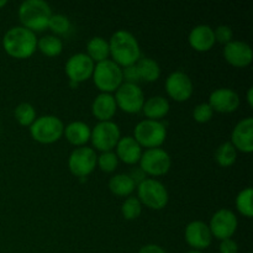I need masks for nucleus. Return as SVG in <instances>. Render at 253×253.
<instances>
[{
    "label": "nucleus",
    "instance_id": "obj_1",
    "mask_svg": "<svg viewBox=\"0 0 253 253\" xmlns=\"http://www.w3.org/2000/svg\"><path fill=\"white\" fill-rule=\"evenodd\" d=\"M109 49L119 66H132L141 58V49L136 37L127 30H119L111 36Z\"/></svg>",
    "mask_w": 253,
    "mask_h": 253
},
{
    "label": "nucleus",
    "instance_id": "obj_2",
    "mask_svg": "<svg viewBox=\"0 0 253 253\" xmlns=\"http://www.w3.org/2000/svg\"><path fill=\"white\" fill-rule=\"evenodd\" d=\"M5 52L15 58H27L32 56L37 47V39L34 31L24 26H15L7 30L2 39Z\"/></svg>",
    "mask_w": 253,
    "mask_h": 253
},
{
    "label": "nucleus",
    "instance_id": "obj_3",
    "mask_svg": "<svg viewBox=\"0 0 253 253\" xmlns=\"http://www.w3.org/2000/svg\"><path fill=\"white\" fill-rule=\"evenodd\" d=\"M51 16V6L43 0H26L19 7L20 21L24 27L34 32L48 27Z\"/></svg>",
    "mask_w": 253,
    "mask_h": 253
},
{
    "label": "nucleus",
    "instance_id": "obj_4",
    "mask_svg": "<svg viewBox=\"0 0 253 253\" xmlns=\"http://www.w3.org/2000/svg\"><path fill=\"white\" fill-rule=\"evenodd\" d=\"M93 79L101 93L110 94L123 84V69L111 59H105L94 66Z\"/></svg>",
    "mask_w": 253,
    "mask_h": 253
},
{
    "label": "nucleus",
    "instance_id": "obj_5",
    "mask_svg": "<svg viewBox=\"0 0 253 253\" xmlns=\"http://www.w3.org/2000/svg\"><path fill=\"white\" fill-rule=\"evenodd\" d=\"M30 132L34 140L41 143H53L62 137L64 125L57 116L46 115L37 118L30 126Z\"/></svg>",
    "mask_w": 253,
    "mask_h": 253
},
{
    "label": "nucleus",
    "instance_id": "obj_6",
    "mask_svg": "<svg viewBox=\"0 0 253 253\" xmlns=\"http://www.w3.org/2000/svg\"><path fill=\"white\" fill-rule=\"evenodd\" d=\"M167 137L166 126L158 120H142L136 125L133 130V138L141 147L157 148L162 145Z\"/></svg>",
    "mask_w": 253,
    "mask_h": 253
},
{
    "label": "nucleus",
    "instance_id": "obj_7",
    "mask_svg": "<svg viewBox=\"0 0 253 253\" xmlns=\"http://www.w3.org/2000/svg\"><path fill=\"white\" fill-rule=\"evenodd\" d=\"M137 195L141 204L155 210H161L167 205L168 192L160 180L148 179L142 180L137 185Z\"/></svg>",
    "mask_w": 253,
    "mask_h": 253
},
{
    "label": "nucleus",
    "instance_id": "obj_8",
    "mask_svg": "<svg viewBox=\"0 0 253 253\" xmlns=\"http://www.w3.org/2000/svg\"><path fill=\"white\" fill-rule=\"evenodd\" d=\"M120 137V128L118 124L113 121H99L90 133L93 146L103 152H108L116 147Z\"/></svg>",
    "mask_w": 253,
    "mask_h": 253
},
{
    "label": "nucleus",
    "instance_id": "obj_9",
    "mask_svg": "<svg viewBox=\"0 0 253 253\" xmlns=\"http://www.w3.org/2000/svg\"><path fill=\"white\" fill-rule=\"evenodd\" d=\"M116 105L123 111L128 114H135L142 110V106L145 104V94L142 89L137 84L132 83H123L118 89L115 94Z\"/></svg>",
    "mask_w": 253,
    "mask_h": 253
},
{
    "label": "nucleus",
    "instance_id": "obj_10",
    "mask_svg": "<svg viewBox=\"0 0 253 253\" xmlns=\"http://www.w3.org/2000/svg\"><path fill=\"white\" fill-rule=\"evenodd\" d=\"M140 168L145 174L163 175L169 170L172 161L170 156L162 148H148L142 152L140 158Z\"/></svg>",
    "mask_w": 253,
    "mask_h": 253
},
{
    "label": "nucleus",
    "instance_id": "obj_11",
    "mask_svg": "<svg viewBox=\"0 0 253 253\" xmlns=\"http://www.w3.org/2000/svg\"><path fill=\"white\" fill-rule=\"evenodd\" d=\"M98 161L95 151L86 146H81L71 153L68 158V167L77 177H86L94 170Z\"/></svg>",
    "mask_w": 253,
    "mask_h": 253
},
{
    "label": "nucleus",
    "instance_id": "obj_12",
    "mask_svg": "<svg viewBox=\"0 0 253 253\" xmlns=\"http://www.w3.org/2000/svg\"><path fill=\"white\" fill-rule=\"evenodd\" d=\"M237 225H239V221H237V217L234 211L224 208V209L217 210L212 215L209 229L212 236L222 241V240L231 239L232 235L236 232Z\"/></svg>",
    "mask_w": 253,
    "mask_h": 253
},
{
    "label": "nucleus",
    "instance_id": "obj_13",
    "mask_svg": "<svg viewBox=\"0 0 253 253\" xmlns=\"http://www.w3.org/2000/svg\"><path fill=\"white\" fill-rule=\"evenodd\" d=\"M166 90L175 101L188 100L193 94L192 79L182 71L173 72L166 79Z\"/></svg>",
    "mask_w": 253,
    "mask_h": 253
},
{
    "label": "nucleus",
    "instance_id": "obj_14",
    "mask_svg": "<svg viewBox=\"0 0 253 253\" xmlns=\"http://www.w3.org/2000/svg\"><path fill=\"white\" fill-rule=\"evenodd\" d=\"M94 62L86 53H76L66 63V73L72 82L81 83L93 76Z\"/></svg>",
    "mask_w": 253,
    "mask_h": 253
},
{
    "label": "nucleus",
    "instance_id": "obj_15",
    "mask_svg": "<svg viewBox=\"0 0 253 253\" xmlns=\"http://www.w3.org/2000/svg\"><path fill=\"white\" fill-rule=\"evenodd\" d=\"M184 237L187 244L190 247H193V250H198V251L208 249L212 240L209 225L205 224L204 221H200V220H195V221L189 222L187 225Z\"/></svg>",
    "mask_w": 253,
    "mask_h": 253
},
{
    "label": "nucleus",
    "instance_id": "obj_16",
    "mask_svg": "<svg viewBox=\"0 0 253 253\" xmlns=\"http://www.w3.org/2000/svg\"><path fill=\"white\" fill-rule=\"evenodd\" d=\"M208 104L219 113H232L239 108L240 96L232 89L219 88L210 94Z\"/></svg>",
    "mask_w": 253,
    "mask_h": 253
},
{
    "label": "nucleus",
    "instance_id": "obj_17",
    "mask_svg": "<svg viewBox=\"0 0 253 253\" xmlns=\"http://www.w3.org/2000/svg\"><path fill=\"white\" fill-rule=\"evenodd\" d=\"M252 48L244 41L229 42L224 47V57L230 64L235 67H246L252 62Z\"/></svg>",
    "mask_w": 253,
    "mask_h": 253
},
{
    "label": "nucleus",
    "instance_id": "obj_18",
    "mask_svg": "<svg viewBox=\"0 0 253 253\" xmlns=\"http://www.w3.org/2000/svg\"><path fill=\"white\" fill-rule=\"evenodd\" d=\"M232 146L245 153L253 151V119L246 118L235 126L231 135Z\"/></svg>",
    "mask_w": 253,
    "mask_h": 253
},
{
    "label": "nucleus",
    "instance_id": "obj_19",
    "mask_svg": "<svg viewBox=\"0 0 253 253\" xmlns=\"http://www.w3.org/2000/svg\"><path fill=\"white\" fill-rule=\"evenodd\" d=\"M189 43L195 51L199 52H207L214 46L215 35L214 30L209 26V25H198L194 29L190 31Z\"/></svg>",
    "mask_w": 253,
    "mask_h": 253
},
{
    "label": "nucleus",
    "instance_id": "obj_20",
    "mask_svg": "<svg viewBox=\"0 0 253 253\" xmlns=\"http://www.w3.org/2000/svg\"><path fill=\"white\" fill-rule=\"evenodd\" d=\"M141 155H142V148L132 136L120 137L116 145V156L119 160L127 165H135L140 161Z\"/></svg>",
    "mask_w": 253,
    "mask_h": 253
},
{
    "label": "nucleus",
    "instance_id": "obj_21",
    "mask_svg": "<svg viewBox=\"0 0 253 253\" xmlns=\"http://www.w3.org/2000/svg\"><path fill=\"white\" fill-rule=\"evenodd\" d=\"M116 105L115 98L109 93H100L91 104L93 115L100 121H110V119L115 115Z\"/></svg>",
    "mask_w": 253,
    "mask_h": 253
},
{
    "label": "nucleus",
    "instance_id": "obj_22",
    "mask_svg": "<svg viewBox=\"0 0 253 253\" xmlns=\"http://www.w3.org/2000/svg\"><path fill=\"white\" fill-rule=\"evenodd\" d=\"M63 133L72 145L83 146L90 140L91 130L83 121H73L66 126Z\"/></svg>",
    "mask_w": 253,
    "mask_h": 253
},
{
    "label": "nucleus",
    "instance_id": "obj_23",
    "mask_svg": "<svg viewBox=\"0 0 253 253\" xmlns=\"http://www.w3.org/2000/svg\"><path fill=\"white\" fill-rule=\"evenodd\" d=\"M142 111L148 120H157L167 115L169 111V103L163 96H152L145 101Z\"/></svg>",
    "mask_w": 253,
    "mask_h": 253
},
{
    "label": "nucleus",
    "instance_id": "obj_24",
    "mask_svg": "<svg viewBox=\"0 0 253 253\" xmlns=\"http://www.w3.org/2000/svg\"><path fill=\"white\" fill-rule=\"evenodd\" d=\"M109 188L111 192L119 197H127L135 190L136 184L128 174H115L109 180Z\"/></svg>",
    "mask_w": 253,
    "mask_h": 253
},
{
    "label": "nucleus",
    "instance_id": "obj_25",
    "mask_svg": "<svg viewBox=\"0 0 253 253\" xmlns=\"http://www.w3.org/2000/svg\"><path fill=\"white\" fill-rule=\"evenodd\" d=\"M86 52H88L89 58L93 62H101L108 59L109 54H110V49H109V42L105 39L100 36H95L88 42L86 44Z\"/></svg>",
    "mask_w": 253,
    "mask_h": 253
},
{
    "label": "nucleus",
    "instance_id": "obj_26",
    "mask_svg": "<svg viewBox=\"0 0 253 253\" xmlns=\"http://www.w3.org/2000/svg\"><path fill=\"white\" fill-rule=\"evenodd\" d=\"M140 78L146 82H156L161 76V68L157 62L148 57L140 58L136 63Z\"/></svg>",
    "mask_w": 253,
    "mask_h": 253
},
{
    "label": "nucleus",
    "instance_id": "obj_27",
    "mask_svg": "<svg viewBox=\"0 0 253 253\" xmlns=\"http://www.w3.org/2000/svg\"><path fill=\"white\" fill-rule=\"evenodd\" d=\"M37 47L46 56L54 57L61 53L62 49H63V43H62L61 39H58L57 36L47 35V36L37 40Z\"/></svg>",
    "mask_w": 253,
    "mask_h": 253
},
{
    "label": "nucleus",
    "instance_id": "obj_28",
    "mask_svg": "<svg viewBox=\"0 0 253 253\" xmlns=\"http://www.w3.org/2000/svg\"><path fill=\"white\" fill-rule=\"evenodd\" d=\"M237 157L236 148L232 146L231 142H224L217 147L215 152V160L221 167H230L235 163Z\"/></svg>",
    "mask_w": 253,
    "mask_h": 253
},
{
    "label": "nucleus",
    "instance_id": "obj_29",
    "mask_svg": "<svg viewBox=\"0 0 253 253\" xmlns=\"http://www.w3.org/2000/svg\"><path fill=\"white\" fill-rule=\"evenodd\" d=\"M15 119L22 126H31V124L36 120V110L29 103H21L15 109Z\"/></svg>",
    "mask_w": 253,
    "mask_h": 253
},
{
    "label": "nucleus",
    "instance_id": "obj_30",
    "mask_svg": "<svg viewBox=\"0 0 253 253\" xmlns=\"http://www.w3.org/2000/svg\"><path fill=\"white\" fill-rule=\"evenodd\" d=\"M252 195H253L252 188H246V189L241 190L236 198L237 210H239V211L246 217H251L253 215Z\"/></svg>",
    "mask_w": 253,
    "mask_h": 253
},
{
    "label": "nucleus",
    "instance_id": "obj_31",
    "mask_svg": "<svg viewBox=\"0 0 253 253\" xmlns=\"http://www.w3.org/2000/svg\"><path fill=\"white\" fill-rule=\"evenodd\" d=\"M141 211H142V204L138 200V198L135 197H128L121 207V212L126 220L137 219L141 215Z\"/></svg>",
    "mask_w": 253,
    "mask_h": 253
},
{
    "label": "nucleus",
    "instance_id": "obj_32",
    "mask_svg": "<svg viewBox=\"0 0 253 253\" xmlns=\"http://www.w3.org/2000/svg\"><path fill=\"white\" fill-rule=\"evenodd\" d=\"M96 163L99 165L100 169L103 172L110 173L114 172L116 169L119 165V158L116 156V153H114L113 151H108V152H103L98 157V161Z\"/></svg>",
    "mask_w": 253,
    "mask_h": 253
},
{
    "label": "nucleus",
    "instance_id": "obj_33",
    "mask_svg": "<svg viewBox=\"0 0 253 253\" xmlns=\"http://www.w3.org/2000/svg\"><path fill=\"white\" fill-rule=\"evenodd\" d=\"M48 27L57 35L67 34L71 29V22H69L68 17L64 16L62 14L52 15L51 19L48 21Z\"/></svg>",
    "mask_w": 253,
    "mask_h": 253
},
{
    "label": "nucleus",
    "instance_id": "obj_34",
    "mask_svg": "<svg viewBox=\"0 0 253 253\" xmlns=\"http://www.w3.org/2000/svg\"><path fill=\"white\" fill-rule=\"evenodd\" d=\"M212 114H214V110L211 109V106L208 103H202L194 108L193 118H194V120L198 121V123L204 124L208 123V121L212 118Z\"/></svg>",
    "mask_w": 253,
    "mask_h": 253
},
{
    "label": "nucleus",
    "instance_id": "obj_35",
    "mask_svg": "<svg viewBox=\"0 0 253 253\" xmlns=\"http://www.w3.org/2000/svg\"><path fill=\"white\" fill-rule=\"evenodd\" d=\"M214 35L215 41L220 42L222 44H227L229 42L232 41V30L227 25H220L219 27H216V30L214 31Z\"/></svg>",
    "mask_w": 253,
    "mask_h": 253
},
{
    "label": "nucleus",
    "instance_id": "obj_36",
    "mask_svg": "<svg viewBox=\"0 0 253 253\" xmlns=\"http://www.w3.org/2000/svg\"><path fill=\"white\" fill-rule=\"evenodd\" d=\"M123 79H125L126 81L125 83H132V84H137V82L141 81L140 73H138V69L137 67H136V64L124 67Z\"/></svg>",
    "mask_w": 253,
    "mask_h": 253
},
{
    "label": "nucleus",
    "instance_id": "obj_37",
    "mask_svg": "<svg viewBox=\"0 0 253 253\" xmlns=\"http://www.w3.org/2000/svg\"><path fill=\"white\" fill-rule=\"evenodd\" d=\"M220 253H237L239 252V246L236 242L231 239L222 240L219 246Z\"/></svg>",
    "mask_w": 253,
    "mask_h": 253
},
{
    "label": "nucleus",
    "instance_id": "obj_38",
    "mask_svg": "<svg viewBox=\"0 0 253 253\" xmlns=\"http://www.w3.org/2000/svg\"><path fill=\"white\" fill-rule=\"evenodd\" d=\"M138 253H166L165 250L162 247H160L158 245H146V246L141 247V250Z\"/></svg>",
    "mask_w": 253,
    "mask_h": 253
},
{
    "label": "nucleus",
    "instance_id": "obj_39",
    "mask_svg": "<svg viewBox=\"0 0 253 253\" xmlns=\"http://www.w3.org/2000/svg\"><path fill=\"white\" fill-rule=\"evenodd\" d=\"M128 175H130V177L132 178V180H133V182H135V184L137 182H138V184H140V183L142 182V180L146 179V177H145L146 174L142 172V169H141V168H138V169L133 170V172L131 173V174H128Z\"/></svg>",
    "mask_w": 253,
    "mask_h": 253
},
{
    "label": "nucleus",
    "instance_id": "obj_40",
    "mask_svg": "<svg viewBox=\"0 0 253 253\" xmlns=\"http://www.w3.org/2000/svg\"><path fill=\"white\" fill-rule=\"evenodd\" d=\"M252 93H253V88L249 89V93H247V101H249L250 105H253V99H252Z\"/></svg>",
    "mask_w": 253,
    "mask_h": 253
},
{
    "label": "nucleus",
    "instance_id": "obj_41",
    "mask_svg": "<svg viewBox=\"0 0 253 253\" xmlns=\"http://www.w3.org/2000/svg\"><path fill=\"white\" fill-rule=\"evenodd\" d=\"M187 253H203L202 251H198V250H190V251H188Z\"/></svg>",
    "mask_w": 253,
    "mask_h": 253
},
{
    "label": "nucleus",
    "instance_id": "obj_42",
    "mask_svg": "<svg viewBox=\"0 0 253 253\" xmlns=\"http://www.w3.org/2000/svg\"><path fill=\"white\" fill-rule=\"evenodd\" d=\"M4 5H6V0H0V7H2Z\"/></svg>",
    "mask_w": 253,
    "mask_h": 253
},
{
    "label": "nucleus",
    "instance_id": "obj_43",
    "mask_svg": "<svg viewBox=\"0 0 253 253\" xmlns=\"http://www.w3.org/2000/svg\"><path fill=\"white\" fill-rule=\"evenodd\" d=\"M249 253H251V252H249Z\"/></svg>",
    "mask_w": 253,
    "mask_h": 253
}]
</instances>
